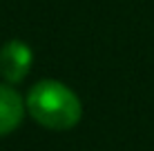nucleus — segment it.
<instances>
[{
  "label": "nucleus",
  "instance_id": "f257e3e1",
  "mask_svg": "<svg viewBox=\"0 0 154 151\" xmlns=\"http://www.w3.org/2000/svg\"><path fill=\"white\" fill-rule=\"evenodd\" d=\"M25 107L38 124L56 131L76 127L83 116V105L78 96L58 80L36 82L27 93Z\"/></svg>",
  "mask_w": 154,
  "mask_h": 151
},
{
  "label": "nucleus",
  "instance_id": "f03ea898",
  "mask_svg": "<svg viewBox=\"0 0 154 151\" xmlns=\"http://www.w3.org/2000/svg\"><path fill=\"white\" fill-rule=\"evenodd\" d=\"M31 62H34V54L29 45L14 38L0 49V76L7 82H20L29 74Z\"/></svg>",
  "mask_w": 154,
  "mask_h": 151
},
{
  "label": "nucleus",
  "instance_id": "7ed1b4c3",
  "mask_svg": "<svg viewBox=\"0 0 154 151\" xmlns=\"http://www.w3.org/2000/svg\"><path fill=\"white\" fill-rule=\"evenodd\" d=\"M23 98L18 96V91H14L9 85H0V136L11 133L20 124L25 116Z\"/></svg>",
  "mask_w": 154,
  "mask_h": 151
}]
</instances>
